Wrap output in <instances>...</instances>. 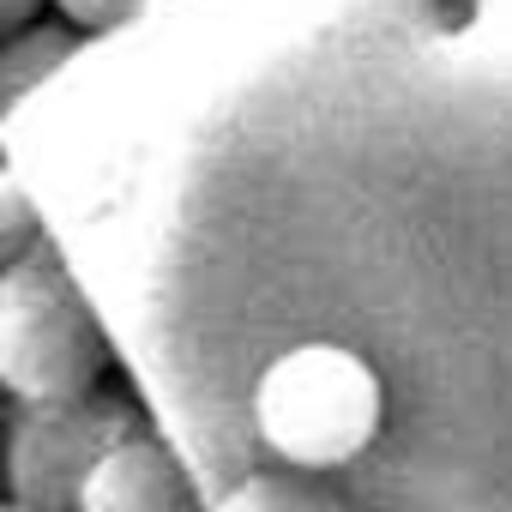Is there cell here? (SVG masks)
Wrapping results in <instances>:
<instances>
[{
  "instance_id": "6da1fadb",
  "label": "cell",
  "mask_w": 512,
  "mask_h": 512,
  "mask_svg": "<svg viewBox=\"0 0 512 512\" xmlns=\"http://www.w3.org/2000/svg\"><path fill=\"white\" fill-rule=\"evenodd\" d=\"M386 428V386L350 344H290L253 380V434L278 464L338 470Z\"/></svg>"
},
{
  "instance_id": "ba28073f",
  "label": "cell",
  "mask_w": 512,
  "mask_h": 512,
  "mask_svg": "<svg viewBox=\"0 0 512 512\" xmlns=\"http://www.w3.org/2000/svg\"><path fill=\"white\" fill-rule=\"evenodd\" d=\"M49 7L61 13L67 31H121L139 13H151L157 0H49Z\"/></svg>"
},
{
  "instance_id": "5b68a950",
  "label": "cell",
  "mask_w": 512,
  "mask_h": 512,
  "mask_svg": "<svg viewBox=\"0 0 512 512\" xmlns=\"http://www.w3.org/2000/svg\"><path fill=\"white\" fill-rule=\"evenodd\" d=\"M217 512H350V500L326 482V470H296V464H272L241 476Z\"/></svg>"
},
{
  "instance_id": "3957f363",
  "label": "cell",
  "mask_w": 512,
  "mask_h": 512,
  "mask_svg": "<svg viewBox=\"0 0 512 512\" xmlns=\"http://www.w3.org/2000/svg\"><path fill=\"white\" fill-rule=\"evenodd\" d=\"M133 416L103 398H73V404H19V422L7 434V488L13 512H79V494L91 470L121 446Z\"/></svg>"
},
{
  "instance_id": "9c48e42d",
  "label": "cell",
  "mask_w": 512,
  "mask_h": 512,
  "mask_svg": "<svg viewBox=\"0 0 512 512\" xmlns=\"http://www.w3.org/2000/svg\"><path fill=\"white\" fill-rule=\"evenodd\" d=\"M49 7V0H0V31H25V25H37V13Z\"/></svg>"
},
{
  "instance_id": "277c9868",
  "label": "cell",
  "mask_w": 512,
  "mask_h": 512,
  "mask_svg": "<svg viewBox=\"0 0 512 512\" xmlns=\"http://www.w3.org/2000/svg\"><path fill=\"white\" fill-rule=\"evenodd\" d=\"M79 512H199V506L181 458L139 428L121 446H109V458L91 470Z\"/></svg>"
},
{
  "instance_id": "52a82bcc",
  "label": "cell",
  "mask_w": 512,
  "mask_h": 512,
  "mask_svg": "<svg viewBox=\"0 0 512 512\" xmlns=\"http://www.w3.org/2000/svg\"><path fill=\"white\" fill-rule=\"evenodd\" d=\"M31 253H43L37 205H31V193H25V181L7 175V181H0V260H7V272H13V266L31 260Z\"/></svg>"
},
{
  "instance_id": "8992f818",
  "label": "cell",
  "mask_w": 512,
  "mask_h": 512,
  "mask_svg": "<svg viewBox=\"0 0 512 512\" xmlns=\"http://www.w3.org/2000/svg\"><path fill=\"white\" fill-rule=\"evenodd\" d=\"M79 31H49V25H25L7 37V97L19 103L37 79H49L67 55H73Z\"/></svg>"
},
{
  "instance_id": "7a4b0ae2",
  "label": "cell",
  "mask_w": 512,
  "mask_h": 512,
  "mask_svg": "<svg viewBox=\"0 0 512 512\" xmlns=\"http://www.w3.org/2000/svg\"><path fill=\"white\" fill-rule=\"evenodd\" d=\"M103 332L79 296V284L31 253L0 278V380L19 404H73L97 398Z\"/></svg>"
}]
</instances>
